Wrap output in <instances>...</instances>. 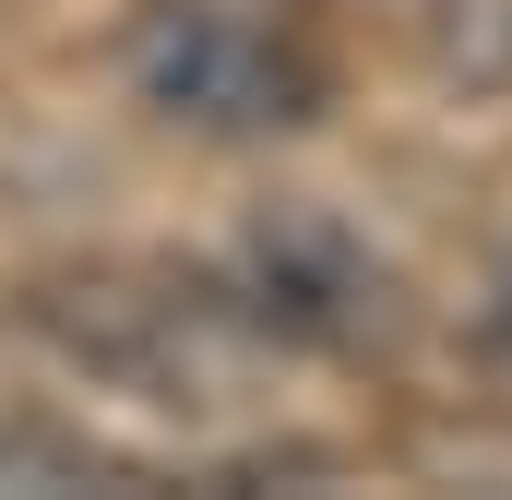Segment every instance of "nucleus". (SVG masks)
I'll list each match as a JSON object with an SVG mask.
<instances>
[{"label":"nucleus","mask_w":512,"mask_h":500,"mask_svg":"<svg viewBox=\"0 0 512 500\" xmlns=\"http://www.w3.org/2000/svg\"><path fill=\"white\" fill-rule=\"evenodd\" d=\"M120 72L191 143H286L334 96V60L310 48V24L262 0H143L120 36Z\"/></svg>","instance_id":"f257e3e1"},{"label":"nucleus","mask_w":512,"mask_h":500,"mask_svg":"<svg viewBox=\"0 0 512 500\" xmlns=\"http://www.w3.org/2000/svg\"><path fill=\"white\" fill-rule=\"evenodd\" d=\"M60 334H72V358H96L108 381L155 393V405H203L227 381L239 310L227 298H191V286H155V274H84L60 298Z\"/></svg>","instance_id":"f03ea898"},{"label":"nucleus","mask_w":512,"mask_h":500,"mask_svg":"<svg viewBox=\"0 0 512 500\" xmlns=\"http://www.w3.org/2000/svg\"><path fill=\"white\" fill-rule=\"evenodd\" d=\"M239 298H251V322L310 334V346H370L393 322V274L334 215H262L239 239Z\"/></svg>","instance_id":"7ed1b4c3"},{"label":"nucleus","mask_w":512,"mask_h":500,"mask_svg":"<svg viewBox=\"0 0 512 500\" xmlns=\"http://www.w3.org/2000/svg\"><path fill=\"white\" fill-rule=\"evenodd\" d=\"M72 477H96L84 441H60V429H0V489H72Z\"/></svg>","instance_id":"20e7f679"},{"label":"nucleus","mask_w":512,"mask_h":500,"mask_svg":"<svg viewBox=\"0 0 512 500\" xmlns=\"http://www.w3.org/2000/svg\"><path fill=\"white\" fill-rule=\"evenodd\" d=\"M489 334L512 346V262H501V286H489Z\"/></svg>","instance_id":"39448f33"}]
</instances>
